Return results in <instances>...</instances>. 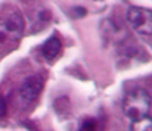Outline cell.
<instances>
[{
  "instance_id": "obj_1",
  "label": "cell",
  "mask_w": 152,
  "mask_h": 131,
  "mask_svg": "<svg viewBox=\"0 0 152 131\" xmlns=\"http://www.w3.org/2000/svg\"><path fill=\"white\" fill-rule=\"evenodd\" d=\"M149 109H151V97L146 90L133 88L124 96L123 112L130 121L146 116Z\"/></svg>"
},
{
  "instance_id": "obj_2",
  "label": "cell",
  "mask_w": 152,
  "mask_h": 131,
  "mask_svg": "<svg viewBox=\"0 0 152 131\" xmlns=\"http://www.w3.org/2000/svg\"><path fill=\"white\" fill-rule=\"evenodd\" d=\"M24 31V21L18 12H10L0 18V46L6 40L18 41Z\"/></svg>"
},
{
  "instance_id": "obj_3",
  "label": "cell",
  "mask_w": 152,
  "mask_h": 131,
  "mask_svg": "<svg viewBox=\"0 0 152 131\" xmlns=\"http://www.w3.org/2000/svg\"><path fill=\"white\" fill-rule=\"evenodd\" d=\"M43 90V78L40 75H31L24 80L18 90V103L22 109L31 106L40 96Z\"/></svg>"
},
{
  "instance_id": "obj_4",
  "label": "cell",
  "mask_w": 152,
  "mask_h": 131,
  "mask_svg": "<svg viewBox=\"0 0 152 131\" xmlns=\"http://www.w3.org/2000/svg\"><path fill=\"white\" fill-rule=\"evenodd\" d=\"M127 21L136 33L142 36L152 34V10L149 9L137 6L130 7L127 12Z\"/></svg>"
},
{
  "instance_id": "obj_5",
  "label": "cell",
  "mask_w": 152,
  "mask_h": 131,
  "mask_svg": "<svg viewBox=\"0 0 152 131\" xmlns=\"http://www.w3.org/2000/svg\"><path fill=\"white\" fill-rule=\"evenodd\" d=\"M61 50H62L61 40L53 36V37L48 39V40L45 41L43 47H42V55H43V57H45L46 60H53V59L61 53Z\"/></svg>"
},
{
  "instance_id": "obj_6",
  "label": "cell",
  "mask_w": 152,
  "mask_h": 131,
  "mask_svg": "<svg viewBox=\"0 0 152 131\" xmlns=\"http://www.w3.org/2000/svg\"><path fill=\"white\" fill-rule=\"evenodd\" d=\"M130 130L132 131H152V118H149L146 115V116L133 119L132 121V125H130Z\"/></svg>"
},
{
  "instance_id": "obj_7",
  "label": "cell",
  "mask_w": 152,
  "mask_h": 131,
  "mask_svg": "<svg viewBox=\"0 0 152 131\" xmlns=\"http://www.w3.org/2000/svg\"><path fill=\"white\" fill-rule=\"evenodd\" d=\"M96 128V122L95 121H86V122H83V127H81V130L84 131H89V130H95Z\"/></svg>"
},
{
  "instance_id": "obj_8",
  "label": "cell",
  "mask_w": 152,
  "mask_h": 131,
  "mask_svg": "<svg viewBox=\"0 0 152 131\" xmlns=\"http://www.w3.org/2000/svg\"><path fill=\"white\" fill-rule=\"evenodd\" d=\"M6 109H7V106H6V100H4L3 96H0V118H3V116L6 115Z\"/></svg>"
}]
</instances>
